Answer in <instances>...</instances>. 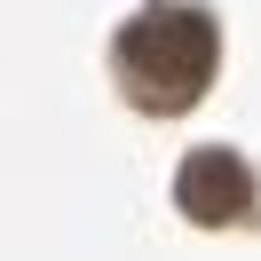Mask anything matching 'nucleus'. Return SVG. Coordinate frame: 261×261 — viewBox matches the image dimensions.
Returning a JSON list of instances; mask_svg holds the SVG:
<instances>
[{
    "instance_id": "1",
    "label": "nucleus",
    "mask_w": 261,
    "mask_h": 261,
    "mask_svg": "<svg viewBox=\"0 0 261 261\" xmlns=\"http://www.w3.org/2000/svg\"><path fill=\"white\" fill-rule=\"evenodd\" d=\"M119 87H127L143 111H190L214 80V24L198 8H143V16L119 32Z\"/></svg>"
},
{
    "instance_id": "2",
    "label": "nucleus",
    "mask_w": 261,
    "mask_h": 261,
    "mask_svg": "<svg viewBox=\"0 0 261 261\" xmlns=\"http://www.w3.org/2000/svg\"><path fill=\"white\" fill-rule=\"evenodd\" d=\"M174 198H182V214L198 229H222L238 214H253V174H245L238 150H190L182 174H174Z\"/></svg>"
}]
</instances>
